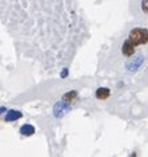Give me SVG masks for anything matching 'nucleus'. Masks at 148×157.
Wrapping results in <instances>:
<instances>
[{"label": "nucleus", "mask_w": 148, "mask_h": 157, "mask_svg": "<svg viewBox=\"0 0 148 157\" xmlns=\"http://www.w3.org/2000/svg\"><path fill=\"white\" fill-rule=\"evenodd\" d=\"M21 113L19 112V110H14V109H11V110H8V113L5 115V117H4V120L5 121H15V120H17V119H20L21 117Z\"/></svg>", "instance_id": "obj_3"}, {"label": "nucleus", "mask_w": 148, "mask_h": 157, "mask_svg": "<svg viewBox=\"0 0 148 157\" xmlns=\"http://www.w3.org/2000/svg\"><path fill=\"white\" fill-rule=\"evenodd\" d=\"M95 96H96V98H99V100H107V98L111 96V89L106 88V87H100L96 89Z\"/></svg>", "instance_id": "obj_2"}, {"label": "nucleus", "mask_w": 148, "mask_h": 157, "mask_svg": "<svg viewBox=\"0 0 148 157\" xmlns=\"http://www.w3.org/2000/svg\"><path fill=\"white\" fill-rule=\"evenodd\" d=\"M20 132L23 136H31V134H33V132H35V128L32 127V125L27 124V125H23V127L20 128Z\"/></svg>", "instance_id": "obj_4"}, {"label": "nucleus", "mask_w": 148, "mask_h": 157, "mask_svg": "<svg viewBox=\"0 0 148 157\" xmlns=\"http://www.w3.org/2000/svg\"><path fill=\"white\" fill-rule=\"evenodd\" d=\"M148 43V29L143 27H135L129 31L128 38L122 45V53L125 57H131L136 52L137 45H146Z\"/></svg>", "instance_id": "obj_1"}, {"label": "nucleus", "mask_w": 148, "mask_h": 157, "mask_svg": "<svg viewBox=\"0 0 148 157\" xmlns=\"http://www.w3.org/2000/svg\"><path fill=\"white\" fill-rule=\"evenodd\" d=\"M76 96H78V92H76V91H71V92H68V93H66L63 96V101H66V103L72 101L73 98H76Z\"/></svg>", "instance_id": "obj_5"}, {"label": "nucleus", "mask_w": 148, "mask_h": 157, "mask_svg": "<svg viewBox=\"0 0 148 157\" xmlns=\"http://www.w3.org/2000/svg\"><path fill=\"white\" fill-rule=\"evenodd\" d=\"M140 8H141V12H143L144 15H148V0H141Z\"/></svg>", "instance_id": "obj_6"}]
</instances>
